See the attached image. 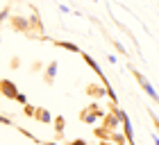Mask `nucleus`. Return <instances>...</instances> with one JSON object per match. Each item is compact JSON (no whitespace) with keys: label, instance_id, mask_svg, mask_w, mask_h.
I'll use <instances>...</instances> for the list:
<instances>
[{"label":"nucleus","instance_id":"5701e85b","mask_svg":"<svg viewBox=\"0 0 159 145\" xmlns=\"http://www.w3.org/2000/svg\"><path fill=\"white\" fill-rule=\"evenodd\" d=\"M0 98H2V95H0Z\"/></svg>","mask_w":159,"mask_h":145},{"label":"nucleus","instance_id":"39448f33","mask_svg":"<svg viewBox=\"0 0 159 145\" xmlns=\"http://www.w3.org/2000/svg\"><path fill=\"white\" fill-rule=\"evenodd\" d=\"M57 70H59V64H57V61H50L48 68H46V72H43V79H46V84H52V82H55Z\"/></svg>","mask_w":159,"mask_h":145},{"label":"nucleus","instance_id":"f257e3e1","mask_svg":"<svg viewBox=\"0 0 159 145\" xmlns=\"http://www.w3.org/2000/svg\"><path fill=\"white\" fill-rule=\"evenodd\" d=\"M105 116H107V111H102V107H100V104H91V107H86V109L80 111V120L89 122V125H96V122L100 118H105Z\"/></svg>","mask_w":159,"mask_h":145},{"label":"nucleus","instance_id":"f3484780","mask_svg":"<svg viewBox=\"0 0 159 145\" xmlns=\"http://www.w3.org/2000/svg\"><path fill=\"white\" fill-rule=\"evenodd\" d=\"M107 59H109V64H118V57H116V55H109Z\"/></svg>","mask_w":159,"mask_h":145},{"label":"nucleus","instance_id":"4be33fe9","mask_svg":"<svg viewBox=\"0 0 159 145\" xmlns=\"http://www.w3.org/2000/svg\"><path fill=\"white\" fill-rule=\"evenodd\" d=\"M46 145H59V143H55V141H50V143H46Z\"/></svg>","mask_w":159,"mask_h":145},{"label":"nucleus","instance_id":"dca6fc26","mask_svg":"<svg viewBox=\"0 0 159 145\" xmlns=\"http://www.w3.org/2000/svg\"><path fill=\"white\" fill-rule=\"evenodd\" d=\"M114 46H116V50H120V55H125V48H123L118 41H114Z\"/></svg>","mask_w":159,"mask_h":145},{"label":"nucleus","instance_id":"9b49d317","mask_svg":"<svg viewBox=\"0 0 159 145\" xmlns=\"http://www.w3.org/2000/svg\"><path fill=\"white\" fill-rule=\"evenodd\" d=\"M55 129H57V136H64V118L61 116L55 118Z\"/></svg>","mask_w":159,"mask_h":145},{"label":"nucleus","instance_id":"4468645a","mask_svg":"<svg viewBox=\"0 0 159 145\" xmlns=\"http://www.w3.org/2000/svg\"><path fill=\"white\" fill-rule=\"evenodd\" d=\"M0 122H2V125H11V120L7 118V116H2V113H0Z\"/></svg>","mask_w":159,"mask_h":145},{"label":"nucleus","instance_id":"0eeeda50","mask_svg":"<svg viewBox=\"0 0 159 145\" xmlns=\"http://www.w3.org/2000/svg\"><path fill=\"white\" fill-rule=\"evenodd\" d=\"M86 93H89V95H93V98H100V95H105V89H102V84H89L86 86Z\"/></svg>","mask_w":159,"mask_h":145},{"label":"nucleus","instance_id":"2eb2a0df","mask_svg":"<svg viewBox=\"0 0 159 145\" xmlns=\"http://www.w3.org/2000/svg\"><path fill=\"white\" fill-rule=\"evenodd\" d=\"M68 145H86V143H84V138H77V141H70Z\"/></svg>","mask_w":159,"mask_h":145},{"label":"nucleus","instance_id":"412c9836","mask_svg":"<svg viewBox=\"0 0 159 145\" xmlns=\"http://www.w3.org/2000/svg\"><path fill=\"white\" fill-rule=\"evenodd\" d=\"M100 145H114V143H109V141H102V143H100Z\"/></svg>","mask_w":159,"mask_h":145},{"label":"nucleus","instance_id":"6e6552de","mask_svg":"<svg viewBox=\"0 0 159 145\" xmlns=\"http://www.w3.org/2000/svg\"><path fill=\"white\" fill-rule=\"evenodd\" d=\"M34 118H37L39 122H52V116H50V111H48V109H37Z\"/></svg>","mask_w":159,"mask_h":145},{"label":"nucleus","instance_id":"aec40b11","mask_svg":"<svg viewBox=\"0 0 159 145\" xmlns=\"http://www.w3.org/2000/svg\"><path fill=\"white\" fill-rule=\"evenodd\" d=\"M152 141H155V145H159V136L157 134H152Z\"/></svg>","mask_w":159,"mask_h":145},{"label":"nucleus","instance_id":"1a4fd4ad","mask_svg":"<svg viewBox=\"0 0 159 145\" xmlns=\"http://www.w3.org/2000/svg\"><path fill=\"white\" fill-rule=\"evenodd\" d=\"M55 46H59L64 50H70V52H80V48L75 46V43H70V41H55Z\"/></svg>","mask_w":159,"mask_h":145},{"label":"nucleus","instance_id":"a211bd4d","mask_svg":"<svg viewBox=\"0 0 159 145\" xmlns=\"http://www.w3.org/2000/svg\"><path fill=\"white\" fill-rule=\"evenodd\" d=\"M59 11H64V14H70V9H68L66 5H59Z\"/></svg>","mask_w":159,"mask_h":145},{"label":"nucleus","instance_id":"20e7f679","mask_svg":"<svg viewBox=\"0 0 159 145\" xmlns=\"http://www.w3.org/2000/svg\"><path fill=\"white\" fill-rule=\"evenodd\" d=\"M0 95H5V98H16L18 95V89H16V84L9 82V79H0Z\"/></svg>","mask_w":159,"mask_h":145},{"label":"nucleus","instance_id":"423d86ee","mask_svg":"<svg viewBox=\"0 0 159 145\" xmlns=\"http://www.w3.org/2000/svg\"><path fill=\"white\" fill-rule=\"evenodd\" d=\"M11 27H14V30H18V32H30V20L25 23V18L14 16V18H11Z\"/></svg>","mask_w":159,"mask_h":145},{"label":"nucleus","instance_id":"f8f14e48","mask_svg":"<svg viewBox=\"0 0 159 145\" xmlns=\"http://www.w3.org/2000/svg\"><path fill=\"white\" fill-rule=\"evenodd\" d=\"M23 113L27 116V118H32V116L37 113V107H32V104H25V109H23Z\"/></svg>","mask_w":159,"mask_h":145},{"label":"nucleus","instance_id":"ddd939ff","mask_svg":"<svg viewBox=\"0 0 159 145\" xmlns=\"http://www.w3.org/2000/svg\"><path fill=\"white\" fill-rule=\"evenodd\" d=\"M14 100H16V102H20V104H27V95H25V93H18Z\"/></svg>","mask_w":159,"mask_h":145},{"label":"nucleus","instance_id":"6ab92c4d","mask_svg":"<svg viewBox=\"0 0 159 145\" xmlns=\"http://www.w3.org/2000/svg\"><path fill=\"white\" fill-rule=\"evenodd\" d=\"M7 14H9V9H2V11H0V23H2V18L7 16Z\"/></svg>","mask_w":159,"mask_h":145},{"label":"nucleus","instance_id":"9d476101","mask_svg":"<svg viewBox=\"0 0 159 145\" xmlns=\"http://www.w3.org/2000/svg\"><path fill=\"white\" fill-rule=\"evenodd\" d=\"M82 57H84V61H86V64H89V66H91L93 70H96V72H98V75H102V72H100V66H98V64H96V61H93V57H89V55H86V52H82Z\"/></svg>","mask_w":159,"mask_h":145},{"label":"nucleus","instance_id":"7ed1b4c3","mask_svg":"<svg viewBox=\"0 0 159 145\" xmlns=\"http://www.w3.org/2000/svg\"><path fill=\"white\" fill-rule=\"evenodd\" d=\"M132 72H134V79H136V82H139V86H141V89L146 91V93H148V95L152 98V100H157V102H159V95H157V91L152 89V84H150V82H148V79H146V77L141 75L139 70H134V68H132Z\"/></svg>","mask_w":159,"mask_h":145},{"label":"nucleus","instance_id":"f03ea898","mask_svg":"<svg viewBox=\"0 0 159 145\" xmlns=\"http://www.w3.org/2000/svg\"><path fill=\"white\" fill-rule=\"evenodd\" d=\"M114 113L123 120V136H125V141H127L129 145H134V129H132V122H129L127 113L123 111V109H114Z\"/></svg>","mask_w":159,"mask_h":145}]
</instances>
